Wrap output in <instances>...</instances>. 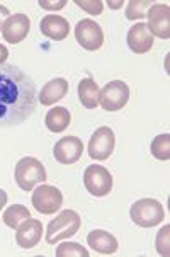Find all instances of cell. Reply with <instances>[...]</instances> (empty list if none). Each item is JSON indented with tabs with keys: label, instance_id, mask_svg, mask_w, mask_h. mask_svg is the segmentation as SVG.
Here are the masks:
<instances>
[{
	"label": "cell",
	"instance_id": "12",
	"mask_svg": "<svg viewBox=\"0 0 170 257\" xmlns=\"http://www.w3.org/2000/svg\"><path fill=\"white\" fill-rule=\"evenodd\" d=\"M31 29V21L26 14H14L11 16L4 24L2 36L11 45H17V43L24 41L26 36L29 34Z\"/></svg>",
	"mask_w": 170,
	"mask_h": 257
},
{
	"label": "cell",
	"instance_id": "28",
	"mask_svg": "<svg viewBox=\"0 0 170 257\" xmlns=\"http://www.w3.org/2000/svg\"><path fill=\"white\" fill-rule=\"evenodd\" d=\"M9 58V50L4 45H0V65H4Z\"/></svg>",
	"mask_w": 170,
	"mask_h": 257
},
{
	"label": "cell",
	"instance_id": "1",
	"mask_svg": "<svg viewBox=\"0 0 170 257\" xmlns=\"http://www.w3.org/2000/svg\"><path fill=\"white\" fill-rule=\"evenodd\" d=\"M36 107V82L17 65H0V128L23 124Z\"/></svg>",
	"mask_w": 170,
	"mask_h": 257
},
{
	"label": "cell",
	"instance_id": "6",
	"mask_svg": "<svg viewBox=\"0 0 170 257\" xmlns=\"http://www.w3.org/2000/svg\"><path fill=\"white\" fill-rule=\"evenodd\" d=\"M85 189L95 198L107 196L112 189V176L102 165H89L84 172Z\"/></svg>",
	"mask_w": 170,
	"mask_h": 257
},
{
	"label": "cell",
	"instance_id": "18",
	"mask_svg": "<svg viewBox=\"0 0 170 257\" xmlns=\"http://www.w3.org/2000/svg\"><path fill=\"white\" fill-rule=\"evenodd\" d=\"M99 94H101V87L94 78H82L78 84V99H80L82 106L87 109H95L99 106Z\"/></svg>",
	"mask_w": 170,
	"mask_h": 257
},
{
	"label": "cell",
	"instance_id": "20",
	"mask_svg": "<svg viewBox=\"0 0 170 257\" xmlns=\"http://www.w3.org/2000/svg\"><path fill=\"white\" fill-rule=\"evenodd\" d=\"M31 218V211L28 210L23 204H12L9 206L2 215V220L9 228H17L24 220Z\"/></svg>",
	"mask_w": 170,
	"mask_h": 257
},
{
	"label": "cell",
	"instance_id": "16",
	"mask_svg": "<svg viewBox=\"0 0 170 257\" xmlns=\"http://www.w3.org/2000/svg\"><path fill=\"white\" fill-rule=\"evenodd\" d=\"M87 242H89L90 249L104 255L116 254L117 247H119L114 235L106 232V230H92V232L87 235Z\"/></svg>",
	"mask_w": 170,
	"mask_h": 257
},
{
	"label": "cell",
	"instance_id": "21",
	"mask_svg": "<svg viewBox=\"0 0 170 257\" xmlns=\"http://www.w3.org/2000/svg\"><path fill=\"white\" fill-rule=\"evenodd\" d=\"M151 155L158 160H168L170 159V135L168 133H163V135H158V137L153 138L151 142Z\"/></svg>",
	"mask_w": 170,
	"mask_h": 257
},
{
	"label": "cell",
	"instance_id": "4",
	"mask_svg": "<svg viewBox=\"0 0 170 257\" xmlns=\"http://www.w3.org/2000/svg\"><path fill=\"white\" fill-rule=\"evenodd\" d=\"M129 216L141 228H151V226L162 223L165 218V211L160 201L146 198L133 203L131 210H129Z\"/></svg>",
	"mask_w": 170,
	"mask_h": 257
},
{
	"label": "cell",
	"instance_id": "8",
	"mask_svg": "<svg viewBox=\"0 0 170 257\" xmlns=\"http://www.w3.org/2000/svg\"><path fill=\"white\" fill-rule=\"evenodd\" d=\"M77 43L87 51H97L104 45V33L95 21L82 19L75 28Z\"/></svg>",
	"mask_w": 170,
	"mask_h": 257
},
{
	"label": "cell",
	"instance_id": "2",
	"mask_svg": "<svg viewBox=\"0 0 170 257\" xmlns=\"http://www.w3.org/2000/svg\"><path fill=\"white\" fill-rule=\"evenodd\" d=\"M80 215L73 210H65L60 211L55 216V220H51L46 226V242L50 245H55L56 242L63 240V238L73 237L78 228H80Z\"/></svg>",
	"mask_w": 170,
	"mask_h": 257
},
{
	"label": "cell",
	"instance_id": "11",
	"mask_svg": "<svg viewBox=\"0 0 170 257\" xmlns=\"http://www.w3.org/2000/svg\"><path fill=\"white\" fill-rule=\"evenodd\" d=\"M82 152H84V143L77 137H65L55 143L53 155L60 164L72 165L80 160Z\"/></svg>",
	"mask_w": 170,
	"mask_h": 257
},
{
	"label": "cell",
	"instance_id": "17",
	"mask_svg": "<svg viewBox=\"0 0 170 257\" xmlns=\"http://www.w3.org/2000/svg\"><path fill=\"white\" fill-rule=\"evenodd\" d=\"M67 92H68V82L65 78L58 77L45 84V87H43L41 92L38 95V101L43 106H51V104L62 101L65 95H67Z\"/></svg>",
	"mask_w": 170,
	"mask_h": 257
},
{
	"label": "cell",
	"instance_id": "13",
	"mask_svg": "<svg viewBox=\"0 0 170 257\" xmlns=\"http://www.w3.org/2000/svg\"><path fill=\"white\" fill-rule=\"evenodd\" d=\"M41 235H43L41 221L34 220V218H28L17 226L16 242H17V245L23 247V249H33V247H36L39 240H41Z\"/></svg>",
	"mask_w": 170,
	"mask_h": 257
},
{
	"label": "cell",
	"instance_id": "19",
	"mask_svg": "<svg viewBox=\"0 0 170 257\" xmlns=\"http://www.w3.org/2000/svg\"><path fill=\"white\" fill-rule=\"evenodd\" d=\"M70 121H72V114L67 107L63 106H55L53 109L48 111V114L45 117V124L50 132L53 133H62L68 128Z\"/></svg>",
	"mask_w": 170,
	"mask_h": 257
},
{
	"label": "cell",
	"instance_id": "10",
	"mask_svg": "<svg viewBox=\"0 0 170 257\" xmlns=\"http://www.w3.org/2000/svg\"><path fill=\"white\" fill-rule=\"evenodd\" d=\"M148 31L162 39L170 38V7L168 4H156L148 11Z\"/></svg>",
	"mask_w": 170,
	"mask_h": 257
},
{
	"label": "cell",
	"instance_id": "30",
	"mask_svg": "<svg viewBox=\"0 0 170 257\" xmlns=\"http://www.w3.org/2000/svg\"><path fill=\"white\" fill-rule=\"evenodd\" d=\"M111 9H119V6H123V2H107Z\"/></svg>",
	"mask_w": 170,
	"mask_h": 257
},
{
	"label": "cell",
	"instance_id": "14",
	"mask_svg": "<svg viewBox=\"0 0 170 257\" xmlns=\"http://www.w3.org/2000/svg\"><path fill=\"white\" fill-rule=\"evenodd\" d=\"M126 41L133 53H148L153 46V34L148 31L146 23H138L128 31Z\"/></svg>",
	"mask_w": 170,
	"mask_h": 257
},
{
	"label": "cell",
	"instance_id": "25",
	"mask_svg": "<svg viewBox=\"0 0 170 257\" xmlns=\"http://www.w3.org/2000/svg\"><path fill=\"white\" fill-rule=\"evenodd\" d=\"M77 6L80 9H84L85 12H89V14H94V16H99L102 14L104 11V4L99 2V0H94V2H85V0H77Z\"/></svg>",
	"mask_w": 170,
	"mask_h": 257
},
{
	"label": "cell",
	"instance_id": "24",
	"mask_svg": "<svg viewBox=\"0 0 170 257\" xmlns=\"http://www.w3.org/2000/svg\"><path fill=\"white\" fill-rule=\"evenodd\" d=\"M168 232H170V226L165 225L162 230L156 235V250H158L160 255L167 257L170 252H168Z\"/></svg>",
	"mask_w": 170,
	"mask_h": 257
},
{
	"label": "cell",
	"instance_id": "27",
	"mask_svg": "<svg viewBox=\"0 0 170 257\" xmlns=\"http://www.w3.org/2000/svg\"><path fill=\"white\" fill-rule=\"evenodd\" d=\"M9 17H11V12H9V9L0 4V31L4 29V24H6V21L9 19Z\"/></svg>",
	"mask_w": 170,
	"mask_h": 257
},
{
	"label": "cell",
	"instance_id": "29",
	"mask_svg": "<svg viewBox=\"0 0 170 257\" xmlns=\"http://www.w3.org/2000/svg\"><path fill=\"white\" fill-rule=\"evenodd\" d=\"M7 193L4 189H0V211L4 210V206H6V203H7Z\"/></svg>",
	"mask_w": 170,
	"mask_h": 257
},
{
	"label": "cell",
	"instance_id": "22",
	"mask_svg": "<svg viewBox=\"0 0 170 257\" xmlns=\"http://www.w3.org/2000/svg\"><path fill=\"white\" fill-rule=\"evenodd\" d=\"M56 257H89V252H87L80 243L77 242H63L56 247V252H55Z\"/></svg>",
	"mask_w": 170,
	"mask_h": 257
},
{
	"label": "cell",
	"instance_id": "3",
	"mask_svg": "<svg viewBox=\"0 0 170 257\" xmlns=\"http://www.w3.org/2000/svg\"><path fill=\"white\" fill-rule=\"evenodd\" d=\"M16 182L23 191H33L36 184L46 181V169L34 157H24L16 164Z\"/></svg>",
	"mask_w": 170,
	"mask_h": 257
},
{
	"label": "cell",
	"instance_id": "9",
	"mask_svg": "<svg viewBox=\"0 0 170 257\" xmlns=\"http://www.w3.org/2000/svg\"><path fill=\"white\" fill-rule=\"evenodd\" d=\"M114 152V132L109 126L95 130L89 142V155L94 160H107Z\"/></svg>",
	"mask_w": 170,
	"mask_h": 257
},
{
	"label": "cell",
	"instance_id": "7",
	"mask_svg": "<svg viewBox=\"0 0 170 257\" xmlns=\"http://www.w3.org/2000/svg\"><path fill=\"white\" fill-rule=\"evenodd\" d=\"M63 204V194L58 187L41 184L33 194V206L34 210L45 215H53L55 211H60Z\"/></svg>",
	"mask_w": 170,
	"mask_h": 257
},
{
	"label": "cell",
	"instance_id": "26",
	"mask_svg": "<svg viewBox=\"0 0 170 257\" xmlns=\"http://www.w3.org/2000/svg\"><path fill=\"white\" fill-rule=\"evenodd\" d=\"M39 6L43 9H50V11H60L67 6V0H60V2H45V0H39Z\"/></svg>",
	"mask_w": 170,
	"mask_h": 257
},
{
	"label": "cell",
	"instance_id": "23",
	"mask_svg": "<svg viewBox=\"0 0 170 257\" xmlns=\"http://www.w3.org/2000/svg\"><path fill=\"white\" fill-rule=\"evenodd\" d=\"M150 9V2H141V0H129L128 7H126V17L131 21L143 19L146 11Z\"/></svg>",
	"mask_w": 170,
	"mask_h": 257
},
{
	"label": "cell",
	"instance_id": "5",
	"mask_svg": "<svg viewBox=\"0 0 170 257\" xmlns=\"http://www.w3.org/2000/svg\"><path fill=\"white\" fill-rule=\"evenodd\" d=\"M129 101V87L123 80H112L101 89L99 94V106L106 111H119Z\"/></svg>",
	"mask_w": 170,
	"mask_h": 257
},
{
	"label": "cell",
	"instance_id": "15",
	"mask_svg": "<svg viewBox=\"0 0 170 257\" xmlns=\"http://www.w3.org/2000/svg\"><path fill=\"white\" fill-rule=\"evenodd\" d=\"M39 29L46 38L53 39V41H62L68 36L70 24L62 16H45L39 23Z\"/></svg>",
	"mask_w": 170,
	"mask_h": 257
}]
</instances>
